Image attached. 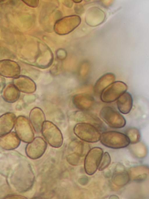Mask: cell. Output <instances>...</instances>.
<instances>
[{
    "label": "cell",
    "mask_w": 149,
    "mask_h": 199,
    "mask_svg": "<svg viewBox=\"0 0 149 199\" xmlns=\"http://www.w3.org/2000/svg\"><path fill=\"white\" fill-rule=\"evenodd\" d=\"M99 116L108 126L112 128H122L126 124V120L124 116L111 106L103 107L100 112Z\"/></svg>",
    "instance_id": "obj_3"
},
{
    "label": "cell",
    "mask_w": 149,
    "mask_h": 199,
    "mask_svg": "<svg viewBox=\"0 0 149 199\" xmlns=\"http://www.w3.org/2000/svg\"><path fill=\"white\" fill-rule=\"evenodd\" d=\"M125 134L129 139L130 144L136 143L141 140V133L136 127H130L127 128L125 131Z\"/></svg>",
    "instance_id": "obj_20"
},
{
    "label": "cell",
    "mask_w": 149,
    "mask_h": 199,
    "mask_svg": "<svg viewBox=\"0 0 149 199\" xmlns=\"http://www.w3.org/2000/svg\"><path fill=\"white\" fill-rule=\"evenodd\" d=\"M103 154L102 149L99 147L91 149L85 156L84 168L89 175L94 174L97 169Z\"/></svg>",
    "instance_id": "obj_7"
},
{
    "label": "cell",
    "mask_w": 149,
    "mask_h": 199,
    "mask_svg": "<svg viewBox=\"0 0 149 199\" xmlns=\"http://www.w3.org/2000/svg\"><path fill=\"white\" fill-rule=\"evenodd\" d=\"M130 172V177H131L132 179L135 181H142L147 177L148 167L144 165L135 166L131 168Z\"/></svg>",
    "instance_id": "obj_16"
},
{
    "label": "cell",
    "mask_w": 149,
    "mask_h": 199,
    "mask_svg": "<svg viewBox=\"0 0 149 199\" xmlns=\"http://www.w3.org/2000/svg\"><path fill=\"white\" fill-rule=\"evenodd\" d=\"M15 128L16 132L18 137L23 141L29 143L33 140L34 133L33 129L30 123L26 117H20V123H17Z\"/></svg>",
    "instance_id": "obj_9"
},
{
    "label": "cell",
    "mask_w": 149,
    "mask_h": 199,
    "mask_svg": "<svg viewBox=\"0 0 149 199\" xmlns=\"http://www.w3.org/2000/svg\"><path fill=\"white\" fill-rule=\"evenodd\" d=\"M42 134L52 147H60L63 142V137L59 129L52 122L45 121L43 123L41 131Z\"/></svg>",
    "instance_id": "obj_5"
},
{
    "label": "cell",
    "mask_w": 149,
    "mask_h": 199,
    "mask_svg": "<svg viewBox=\"0 0 149 199\" xmlns=\"http://www.w3.org/2000/svg\"><path fill=\"white\" fill-rule=\"evenodd\" d=\"M75 134L80 139L86 142L95 143L100 140L101 133L93 125L87 123L80 122L73 128Z\"/></svg>",
    "instance_id": "obj_4"
},
{
    "label": "cell",
    "mask_w": 149,
    "mask_h": 199,
    "mask_svg": "<svg viewBox=\"0 0 149 199\" xmlns=\"http://www.w3.org/2000/svg\"><path fill=\"white\" fill-rule=\"evenodd\" d=\"M74 119L80 122L90 124L97 128L102 133L106 131L107 128L104 122L96 115L88 111H81L77 113Z\"/></svg>",
    "instance_id": "obj_10"
},
{
    "label": "cell",
    "mask_w": 149,
    "mask_h": 199,
    "mask_svg": "<svg viewBox=\"0 0 149 199\" xmlns=\"http://www.w3.org/2000/svg\"><path fill=\"white\" fill-rule=\"evenodd\" d=\"M22 1L28 6L33 7H36L37 6V1L22 0Z\"/></svg>",
    "instance_id": "obj_22"
},
{
    "label": "cell",
    "mask_w": 149,
    "mask_h": 199,
    "mask_svg": "<svg viewBox=\"0 0 149 199\" xmlns=\"http://www.w3.org/2000/svg\"><path fill=\"white\" fill-rule=\"evenodd\" d=\"M20 141L17 135L11 132L0 138V146L8 150H12L17 147Z\"/></svg>",
    "instance_id": "obj_15"
},
{
    "label": "cell",
    "mask_w": 149,
    "mask_h": 199,
    "mask_svg": "<svg viewBox=\"0 0 149 199\" xmlns=\"http://www.w3.org/2000/svg\"><path fill=\"white\" fill-rule=\"evenodd\" d=\"M133 100L131 94L126 91L122 94L117 100V105L119 111L122 114L129 113L132 109Z\"/></svg>",
    "instance_id": "obj_14"
},
{
    "label": "cell",
    "mask_w": 149,
    "mask_h": 199,
    "mask_svg": "<svg viewBox=\"0 0 149 199\" xmlns=\"http://www.w3.org/2000/svg\"><path fill=\"white\" fill-rule=\"evenodd\" d=\"M29 119L35 131L41 132L43 124L45 121V115L41 109L38 108L32 109L30 113Z\"/></svg>",
    "instance_id": "obj_13"
},
{
    "label": "cell",
    "mask_w": 149,
    "mask_h": 199,
    "mask_svg": "<svg viewBox=\"0 0 149 199\" xmlns=\"http://www.w3.org/2000/svg\"><path fill=\"white\" fill-rule=\"evenodd\" d=\"M100 140L105 146L113 149L125 148L130 144L129 139L125 134L116 131L102 133Z\"/></svg>",
    "instance_id": "obj_2"
},
{
    "label": "cell",
    "mask_w": 149,
    "mask_h": 199,
    "mask_svg": "<svg viewBox=\"0 0 149 199\" xmlns=\"http://www.w3.org/2000/svg\"><path fill=\"white\" fill-rule=\"evenodd\" d=\"M115 76L112 73H107L100 77L95 82L93 87V91L97 95H100L103 91L114 82Z\"/></svg>",
    "instance_id": "obj_12"
},
{
    "label": "cell",
    "mask_w": 149,
    "mask_h": 199,
    "mask_svg": "<svg viewBox=\"0 0 149 199\" xmlns=\"http://www.w3.org/2000/svg\"><path fill=\"white\" fill-rule=\"evenodd\" d=\"M90 149V145L86 142L73 140L69 143L68 148L67 161L72 165L79 164L82 161V158L86 156Z\"/></svg>",
    "instance_id": "obj_1"
},
{
    "label": "cell",
    "mask_w": 149,
    "mask_h": 199,
    "mask_svg": "<svg viewBox=\"0 0 149 199\" xmlns=\"http://www.w3.org/2000/svg\"><path fill=\"white\" fill-rule=\"evenodd\" d=\"M131 152L139 158L145 157L148 153L146 145L143 142H139L134 144H131L129 147Z\"/></svg>",
    "instance_id": "obj_18"
},
{
    "label": "cell",
    "mask_w": 149,
    "mask_h": 199,
    "mask_svg": "<svg viewBox=\"0 0 149 199\" xmlns=\"http://www.w3.org/2000/svg\"><path fill=\"white\" fill-rule=\"evenodd\" d=\"M74 103L75 106L81 111H88L94 106L95 101L93 96L88 94L77 95L74 97Z\"/></svg>",
    "instance_id": "obj_11"
},
{
    "label": "cell",
    "mask_w": 149,
    "mask_h": 199,
    "mask_svg": "<svg viewBox=\"0 0 149 199\" xmlns=\"http://www.w3.org/2000/svg\"><path fill=\"white\" fill-rule=\"evenodd\" d=\"M111 159L109 154L107 152L103 154L101 160L98 167V170L102 171L107 168L110 165Z\"/></svg>",
    "instance_id": "obj_21"
},
{
    "label": "cell",
    "mask_w": 149,
    "mask_h": 199,
    "mask_svg": "<svg viewBox=\"0 0 149 199\" xmlns=\"http://www.w3.org/2000/svg\"><path fill=\"white\" fill-rule=\"evenodd\" d=\"M47 147V142L42 137H36L27 145L26 148V153L30 159H37L43 155Z\"/></svg>",
    "instance_id": "obj_8"
},
{
    "label": "cell",
    "mask_w": 149,
    "mask_h": 199,
    "mask_svg": "<svg viewBox=\"0 0 149 199\" xmlns=\"http://www.w3.org/2000/svg\"><path fill=\"white\" fill-rule=\"evenodd\" d=\"M5 0H0V3H1L5 1Z\"/></svg>",
    "instance_id": "obj_23"
},
{
    "label": "cell",
    "mask_w": 149,
    "mask_h": 199,
    "mask_svg": "<svg viewBox=\"0 0 149 199\" xmlns=\"http://www.w3.org/2000/svg\"><path fill=\"white\" fill-rule=\"evenodd\" d=\"M5 115L6 119H4V116H3L4 119L1 117L0 118V136H2L10 132L13 128L15 120L14 115L11 117H7Z\"/></svg>",
    "instance_id": "obj_19"
},
{
    "label": "cell",
    "mask_w": 149,
    "mask_h": 199,
    "mask_svg": "<svg viewBox=\"0 0 149 199\" xmlns=\"http://www.w3.org/2000/svg\"><path fill=\"white\" fill-rule=\"evenodd\" d=\"M127 86L121 81H115L104 89L100 95L101 101L105 103H111L117 100L126 91Z\"/></svg>",
    "instance_id": "obj_6"
},
{
    "label": "cell",
    "mask_w": 149,
    "mask_h": 199,
    "mask_svg": "<svg viewBox=\"0 0 149 199\" xmlns=\"http://www.w3.org/2000/svg\"><path fill=\"white\" fill-rule=\"evenodd\" d=\"M130 179L128 173L124 170H119L115 172L112 177V181L116 186H120L126 185Z\"/></svg>",
    "instance_id": "obj_17"
}]
</instances>
